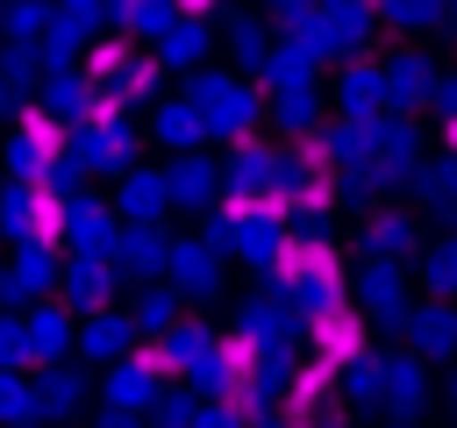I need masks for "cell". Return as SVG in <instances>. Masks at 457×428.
<instances>
[{
  "label": "cell",
  "instance_id": "7a4b0ae2",
  "mask_svg": "<svg viewBox=\"0 0 457 428\" xmlns=\"http://www.w3.org/2000/svg\"><path fill=\"white\" fill-rule=\"evenodd\" d=\"M50 278H57L50 250H36V243H29V250L14 257V271H7V292H14V300H36V292H50Z\"/></svg>",
  "mask_w": 457,
  "mask_h": 428
},
{
  "label": "cell",
  "instance_id": "8992f818",
  "mask_svg": "<svg viewBox=\"0 0 457 428\" xmlns=\"http://www.w3.org/2000/svg\"><path fill=\"white\" fill-rule=\"evenodd\" d=\"M143 392H150V371H143V364H129V371H114V378H107V407H114V414L143 407Z\"/></svg>",
  "mask_w": 457,
  "mask_h": 428
},
{
  "label": "cell",
  "instance_id": "e0dca14e",
  "mask_svg": "<svg viewBox=\"0 0 457 428\" xmlns=\"http://www.w3.org/2000/svg\"><path fill=\"white\" fill-rule=\"evenodd\" d=\"M179 7H186V14H200V7H207V0H179Z\"/></svg>",
  "mask_w": 457,
  "mask_h": 428
},
{
  "label": "cell",
  "instance_id": "5bb4252c",
  "mask_svg": "<svg viewBox=\"0 0 457 428\" xmlns=\"http://www.w3.org/2000/svg\"><path fill=\"white\" fill-rule=\"evenodd\" d=\"M14 364H29V328L0 321V371H14Z\"/></svg>",
  "mask_w": 457,
  "mask_h": 428
},
{
  "label": "cell",
  "instance_id": "9a60e30c",
  "mask_svg": "<svg viewBox=\"0 0 457 428\" xmlns=\"http://www.w3.org/2000/svg\"><path fill=\"white\" fill-rule=\"evenodd\" d=\"M121 200H129V214H150V207L164 200V185H157V178H129V193H121Z\"/></svg>",
  "mask_w": 457,
  "mask_h": 428
},
{
  "label": "cell",
  "instance_id": "9c48e42d",
  "mask_svg": "<svg viewBox=\"0 0 457 428\" xmlns=\"http://www.w3.org/2000/svg\"><path fill=\"white\" fill-rule=\"evenodd\" d=\"M71 392H79V385H71V371L36 378V414H64V407H71Z\"/></svg>",
  "mask_w": 457,
  "mask_h": 428
},
{
  "label": "cell",
  "instance_id": "52a82bcc",
  "mask_svg": "<svg viewBox=\"0 0 457 428\" xmlns=\"http://www.w3.org/2000/svg\"><path fill=\"white\" fill-rule=\"evenodd\" d=\"M43 107H50V114H57V121H71V114H79V107H86V86H79V78H64V71H57V78H50V86H43Z\"/></svg>",
  "mask_w": 457,
  "mask_h": 428
},
{
  "label": "cell",
  "instance_id": "6da1fadb",
  "mask_svg": "<svg viewBox=\"0 0 457 428\" xmlns=\"http://www.w3.org/2000/svg\"><path fill=\"white\" fill-rule=\"evenodd\" d=\"M314 335H321V357H336V364H350V357L364 350V321H357V314H343L336 300H321V314H314Z\"/></svg>",
  "mask_w": 457,
  "mask_h": 428
},
{
  "label": "cell",
  "instance_id": "2e32d148",
  "mask_svg": "<svg viewBox=\"0 0 457 428\" xmlns=\"http://www.w3.org/2000/svg\"><path fill=\"white\" fill-rule=\"evenodd\" d=\"M164 136L179 143V136H193V121H186V107H164Z\"/></svg>",
  "mask_w": 457,
  "mask_h": 428
},
{
  "label": "cell",
  "instance_id": "7c38bea8",
  "mask_svg": "<svg viewBox=\"0 0 457 428\" xmlns=\"http://www.w3.org/2000/svg\"><path fill=\"white\" fill-rule=\"evenodd\" d=\"M7 171H14V178H36V171H43V143H36V136H14V143H7Z\"/></svg>",
  "mask_w": 457,
  "mask_h": 428
},
{
  "label": "cell",
  "instance_id": "ba28073f",
  "mask_svg": "<svg viewBox=\"0 0 457 428\" xmlns=\"http://www.w3.org/2000/svg\"><path fill=\"white\" fill-rule=\"evenodd\" d=\"M71 243H79V250H107V214L79 200V207H71Z\"/></svg>",
  "mask_w": 457,
  "mask_h": 428
},
{
  "label": "cell",
  "instance_id": "d6986e66",
  "mask_svg": "<svg viewBox=\"0 0 457 428\" xmlns=\"http://www.w3.org/2000/svg\"><path fill=\"white\" fill-rule=\"evenodd\" d=\"M450 143H457V121H450Z\"/></svg>",
  "mask_w": 457,
  "mask_h": 428
},
{
  "label": "cell",
  "instance_id": "ac0fdd59",
  "mask_svg": "<svg viewBox=\"0 0 457 428\" xmlns=\"http://www.w3.org/2000/svg\"><path fill=\"white\" fill-rule=\"evenodd\" d=\"M0 107H7V86H0Z\"/></svg>",
  "mask_w": 457,
  "mask_h": 428
},
{
  "label": "cell",
  "instance_id": "30bf717a",
  "mask_svg": "<svg viewBox=\"0 0 457 428\" xmlns=\"http://www.w3.org/2000/svg\"><path fill=\"white\" fill-rule=\"evenodd\" d=\"M71 300H79V307H86V300L100 307V300H107V264H71Z\"/></svg>",
  "mask_w": 457,
  "mask_h": 428
},
{
  "label": "cell",
  "instance_id": "3957f363",
  "mask_svg": "<svg viewBox=\"0 0 457 428\" xmlns=\"http://www.w3.org/2000/svg\"><path fill=\"white\" fill-rule=\"evenodd\" d=\"M0 228L21 235V243L36 235V193H29V185H7V193H0Z\"/></svg>",
  "mask_w": 457,
  "mask_h": 428
},
{
  "label": "cell",
  "instance_id": "277c9868",
  "mask_svg": "<svg viewBox=\"0 0 457 428\" xmlns=\"http://www.w3.org/2000/svg\"><path fill=\"white\" fill-rule=\"evenodd\" d=\"M21 328H29V357H57L64 350V314L57 307H36Z\"/></svg>",
  "mask_w": 457,
  "mask_h": 428
},
{
  "label": "cell",
  "instance_id": "4fadbf2b",
  "mask_svg": "<svg viewBox=\"0 0 457 428\" xmlns=\"http://www.w3.org/2000/svg\"><path fill=\"white\" fill-rule=\"evenodd\" d=\"M43 21H50V14H43V0H14V7H7V29H14V43H29Z\"/></svg>",
  "mask_w": 457,
  "mask_h": 428
},
{
  "label": "cell",
  "instance_id": "8fae6325",
  "mask_svg": "<svg viewBox=\"0 0 457 428\" xmlns=\"http://www.w3.org/2000/svg\"><path fill=\"white\" fill-rule=\"evenodd\" d=\"M0 414H7V421H21V414H36V385H21L14 371H0Z\"/></svg>",
  "mask_w": 457,
  "mask_h": 428
},
{
  "label": "cell",
  "instance_id": "5b68a950",
  "mask_svg": "<svg viewBox=\"0 0 457 428\" xmlns=\"http://www.w3.org/2000/svg\"><path fill=\"white\" fill-rule=\"evenodd\" d=\"M79 350H86V357H121V350H129V328L100 314V321H86V328H79Z\"/></svg>",
  "mask_w": 457,
  "mask_h": 428
}]
</instances>
